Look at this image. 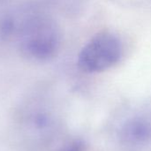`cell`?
Listing matches in <instances>:
<instances>
[{
	"instance_id": "1",
	"label": "cell",
	"mask_w": 151,
	"mask_h": 151,
	"mask_svg": "<svg viewBox=\"0 0 151 151\" xmlns=\"http://www.w3.org/2000/svg\"><path fill=\"white\" fill-rule=\"evenodd\" d=\"M62 35L58 23L45 14L27 18L19 28L22 52L36 61H49L55 58L61 47Z\"/></svg>"
},
{
	"instance_id": "2",
	"label": "cell",
	"mask_w": 151,
	"mask_h": 151,
	"mask_svg": "<svg viewBox=\"0 0 151 151\" xmlns=\"http://www.w3.org/2000/svg\"><path fill=\"white\" fill-rule=\"evenodd\" d=\"M120 38L111 32H101L94 35L81 48L77 65L87 73H99L117 65L123 58Z\"/></svg>"
},
{
	"instance_id": "3",
	"label": "cell",
	"mask_w": 151,
	"mask_h": 151,
	"mask_svg": "<svg viewBox=\"0 0 151 151\" xmlns=\"http://www.w3.org/2000/svg\"><path fill=\"white\" fill-rule=\"evenodd\" d=\"M120 143L130 150H142L151 146V114L136 113L121 124L119 129Z\"/></svg>"
},
{
	"instance_id": "4",
	"label": "cell",
	"mask_w": 151,
	"mask_h": 151,
	"mask_svg": "<svg viewBox=\"0 0 151 151\" xmlns=\"http://www.w3.org/2000/svg\"><path fill=\"white\" fill-rule=\"evenodd\" d=\"M17 25L11 16H4L0 19V36L3 38L11 37L16 31Z\"/></svg>"
},
{
	"instance_id": "5",
	"label": "cell",
	"mask_w": 151,
	"mask_h": 151,
	"mask_svg": "<svg viewBox=\"0 0 151 151\" xmlns=\"http://www.w3.org/2000/svg\"><path fill=\"white\" fill-rule=\"evenodd\" d=\"M56 151H87V145L82 140L75 139L65 143Z\"/></svg>"
}]
</instances>
